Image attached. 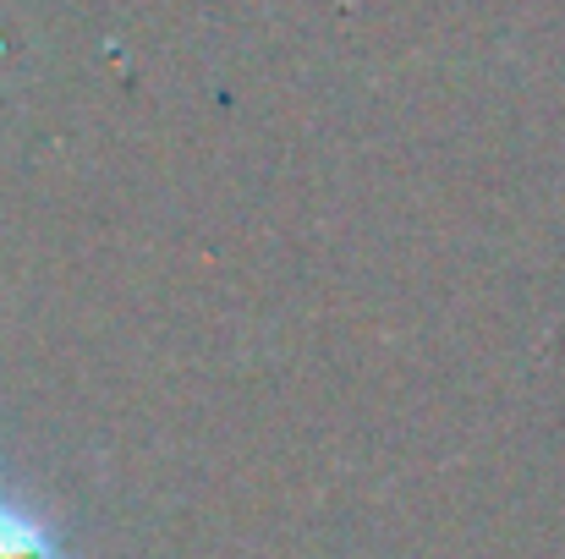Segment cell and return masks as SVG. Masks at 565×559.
<instances>
[{"label": "cell", "mask_w": 565, "mask_h": 559, "mask_svg": "<svg viewBox=\"0 0 565 559\" xmlns=\"http://www.w3.org/2000/svg\"><path fill=\"white\" fill-rule=\"evenodd\" d=\"M0 559H83L66 549L61 527L0 477Z\"/></svg>", "instance_id": "6da1fadb"}]
</instances>
